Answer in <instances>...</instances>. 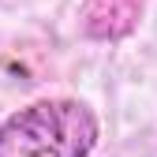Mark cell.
Segmentation results:
<instances>
[{
    "label": "cell",
    "instance_id": "6da1fadb",
    "mask_svg": "<svg viewBox=\"0 0 157 157\" xmlns=\"http://www.w3.org/2000/svg\"><path fill=\"white\" fill-rule=\"evenodd\" d=\"M101 124L86 101L45 97L0 124V157H90Z\"/></svg>",
    "mask_w": 157,
    "mask_h": 157
}]
</instances>
